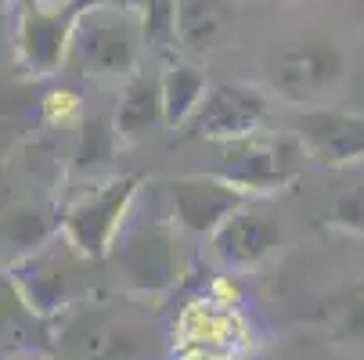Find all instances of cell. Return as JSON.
<instances>
[{
  "instance_id": "d6986e66",
  "label": "cell",
  "mask_w": 364,
  "mask_h": 360,
  "mask_svg": "<svg viewBox=\"0 0 364 360\" xmlns=\"http://www.w3.org/2000/svg\"><path fill=\"white\" fill-rule=\"evenodd\" d=\"M328 224L339 227V231H350V234H364V180L336 202Z\"/></svg>"
},
{
  "instance_id": "ac0fdd59",
  "label": "cell",
  "mask_w": 364,
  "mask_h": 360,
  "mask_svg": "<svg viewBox=\"0 0 364 360\" xmlns=\"http://www.w3.org/2000/svg\"><path fill=\"white\" fill-rule=\"evenodd\" d=\"M119 133L116 126H109L105 119H94L87 123L83 130V141H80V166H97V163H109L112 159V148H116Z\"/></svg>"
},
{
  "instance_id": "6da1fadb",
  "label": "cell",
  "mask_w": 364,
  "mask_h": 360,
  "mask_svg": "<svg viewBox=\"0 0 364 360\" xmlns=\"http://www.w3.org/2000/svg\"><path fill=\"white\" fill-rule=\"evenodd\" d=\"M109 256L116 263V278L123 281V288L141 299H159L173 292L188 271L184 234L173 227V220L163 217H151L141 224L130 217Z\"/></svg>"
},
{
  "instance_id": "5bb4252c",
  "label": "cell",
  "mask_w": 364,
  "mask_h": 360,
  "mask_svg": "<svg viewBox=\"0 0 364 360\" xmlns=\"http://www.w3.org/2000/svg\"><path fill=\"white\" fill-rule=\"evenodd\" d=\"M159 87H163V123L170 130H184L213 83L191 62H170L166 72L159 76Z\"/></svg>"
},
{
  "instance_id": "4fadbf2b",
  "label": "cell",
  "mask_w": 364,
  "mask_h": 360,
  "mask_svg": "<svg viewBox=\"0 0 364 360\" xmlns=\"http://www.w3.org/2000/svg\"><path fill=\"white\" fill-rule=\"evenodd\" d=\"M163 123V87L159 76L151 72H134L119 94V109L112 116V126L119 141H137L151 126Z\"/></svg>"
},
{
  "instance_id": "7a4b0ae2",
  "label": "cell",
  "mask_w": 364,
  "mask_h": 360,
  "mask_svg": "<svg viewBox=\"0 0 364 360\" xmlns=\"http://www.w3.org/2000/svg\"><path fill=\"white\" fill-rule=\"evenodd\" d=\"M346 58L328 36H306L289 47H278L264 65L267 87L299 109H325V101L343 83Z\"/></svg>"
},
{
  "instance_id": "277c9868",
  "label": "cell",
  "mask_w": 364,
  "mask_h": 360,
  "mask_svg": "<svg viewBox=\"0 0 364 360\" xmlns=\"http://www.w3.org/2000/svg\"><path fill=\"white\" fill-rule=\"evenodd\" d=\"M299 151H303L299 141L256 133V137L224 144V156L213 173L235 191H242L245 198L274 195L299 177Z\"/></svg>"
},
{
  "instance_id": "8fae6325",
  "label": "cell",
  "mask_w": 364,
  "mask_h": 360,
  "mask_svg": "<svg viewBox=\"0 0 364 360\" xmlns=\"http://www.w3.org/2000/svg\"><path fill=\"white\" fill-rule=\"evenodd\" d=\"M83 263H90V260L80 256L69 241L62 249L36 256V260H26L18 267V288H22L26 302L36 314H58L83 288V281H80Z\"/></svg>"
},
{
  "instance_id": "e0dca14e",
  "label": "cell",
  "mask_w": 364,
  "mask_h": 360,
  "mask_svg": "<svg viewBox=\"0 0 364 360\" xmlns=\"http://www.w3.org/2000/svg\"><path fill=\"white\" fill-rule=\"evenodd\" d=\"M141 33L155 50L177 47V0H141Z\"/></svg>"
},
{
  "instance_id": "9c48e42d",
  "label": "cell",
  "mask_w": 364,
  "mask_h": 360,
  "mask_svg": "<svg viewBox=\"0 0 364 360\" xmlns=\"http://www.w3.org/2000/svg\"><path fill=\"white\" fill-rule=\"evenodd\" d=\"M278 249H282V224H278V217L264 213V209H252V205H242V209L210 238L213 263L224 267L228 274H252V271H259Z\"/></svg>"
},
{
  "instance_id": "7c38bea8",
  "label": "cell",
  "mask_w": 364,
  "mask_h": 360,
  "mask_svg": "<svg viewBox=\"0 0 364 360\" xmlns=\"http://www.w3.org/2000/svg\"><path fill=\"white\" fill-rule=\"evenodd\" d=\"M238 0H177V43L191 55L217 50L235 26Z\"/></svg>"
},
{
  "instance_id": "3957f363",
  "label": "cell",
  "mask_w": 364,
  "mask_h": 360,
  "mask_svg": "<svg viewBox=\"0 0 364 360\" xmlns=\"http://www.w3.org/2000/svg\"><path fill=\"white\" fill-rule=\"evenodd\" d=\"M141 195V177H112L87 191L62 217V238L87 260H105L127 220L134 217V202Z\"/></svg>"
},
{
  "instance_id": "30bf717a",
  "label": "cell",
  "mask_w": 364,
  "mask_h": 360,
  "mask_svg": "<svg viewBox=\"0 0 364 360\" xmlns=\"http://www.w3.org/2000/svg\"><path fill=\"white\" fill-rule=\"evenodd\" d=\"M296 141L310 159L332 170L364 163V112L303 109L296 116Z\"/></svg>"
},
{
  "instance_id": "2e32d148",
  "label": "cell",
  "mask_w": 364,
  "mask_h": 360,
  "mask_svg": "<svg viewBox=\"0 0 364 360\" xmlns=\"http://www.w3.org/2000/svg\"><path fill=\"white\" fill-rule=\"evenodd\" d=\"M328 335L339 346H364V281H357L339 299L332 324H328Z\"/></svg>"
},
{
  "instance_id": "8992f818",
  "label": "cell",
  "mask_w": 364,
  "mask_h": 360,
  "mask_svg": "<svg viewBox=\"0 0 364 360\" xmlns=\"http://www.w3.org/2000/svg\"><path fill=\"white\" fill-rule=\"evenodd\" d=\"M144 43L141 15L97 8L76 22L73 50L76 62L94 76H127L137 69V50Z\"/></svg>"
},
{
  "instance_id": "9a60e30c",
  "label": "cell",
  "mask_w": 364,
  "mask_h": 360,
  "mask_svg": "<svg viewBox=\"0 0 364 360\" xmlns=\"http://www.w3.org/2000/svg\"><path fill=\"white\" fill-rule=\"evenodd\" d=\"M65 43H73L69 22L47 18V15H33L26 22V58H29V65L36 72L58 69V62L65 55Z\"/></svg>"
},
{
  "instance_id": "52a82bcc",
  "label": "cell",
  "mask_w": 364,
  "mask_h": 360,
  "mask_svg": "<svg viewBox=\"0 0 364 360\" xmlns=\"http://www.w3.org/2000/svg\"><path fill=\"white\" fill-rule=\"evenodd\" d=\"M267 123V101L249 83H213L205 90L198 112L181 130L184 141H213V144H235L245 137H256Z\"/></svg>"
},
{
  "instance_id": "ba28073f",
  "label": "cell",
  "mask_w": 364,
  "mask_h": 360,
  "mask_svg": "<svg viewBox=\"0 0 364 360\" xmlns=\"http://www.w3.org/2000/svg\"><path fill=\"white\" fill-rule=\"evenodd\" d=\"M166 198H170V220L184 238L210 241L249 198L224 184L217 173H188L166 180Z\"/></svg>"
},
{
  "instance_id": "5b68a950",
  "label": "cell",
  "mask_w": 364,
  "mask_h": 360,
  "mask_svg": "<svg viewBox=\"0 0 364 360\" xmlns=\"http://www.w3.org/2000/svg\"><path fill=\"white\" fill-rule=\"evenodd\" d=\"M177 360H245L249 324L242 321L235 299H195L188 302L177 324Z\"/></svg>"
},
{
  "instance_id": "ffe728a7",
  "label": "cell",
  "mask_w": 364,
  "mask_h": 360,
  "mask_svg": "<svg viewBox=\"0 0 364 360\" xmlns=\"http://www.w3.org/2000/svg\"><path fill=\"white\" fill-rule=\"evenodd\" d=\"M11 360H47L43 353H22V356H11Z\"/></svg>"
}]
</instances>
